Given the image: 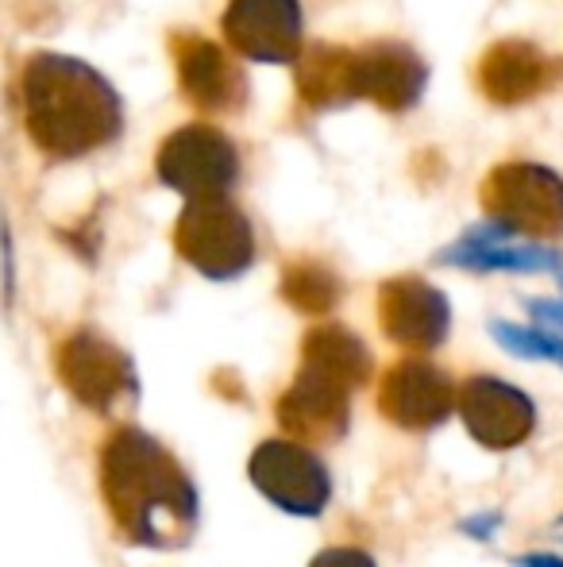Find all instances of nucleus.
<instances>
[{
  "label": "nucleus",
  "instance_id": "nucleus-1",
  "mask_svg": "<svg viewBox=\"0 0 563 567\" xmlns=\"http://www.w3.org/2000/svg\"><path fill=\"white\" fill-rule=\"evenodd\" d=\"M15 101L31 147L51 163L82 158L124 132L121 93L74 54H28L15 82Z\"/></svg>",
  "mask_w": 563,
  "mask_h": 567
},
{
  "label": "nucleus",
  "instance_id": "nucleus-2",
  "mask_svg": "<svg viewBox=\"0 0 563 567\" xmlns=\"http://www.w3.org/2000/svg\"><path fill=\"white\" fill-rule=\"evenodd\" d=\"M101 494L121 537L143 548H181L194 537L197 494L181 463L143 429H116L101 449Z\"/></svg>",
  "mask_w": 563,
  "mask_h": 567
},
{
  "label": "nucleus",
  "instance_id": "nucleus-3",
  "mask_svg": "<svg viewBox=\"0 0 563 567\" xmlns=\"http://www.w3.org/2000/svg\"><path fill=\"white\" fill-rule=\"evenodd\" d=\"M371 379V351L344 324H316L301 340V367L285 394L274 402L290 441H340L352 413V394Z\"/></svg>",
  "mask_w": 563,
  "mask_h": 567
},
{
  "label": "nucleus",
  "instance_id": "nucleus-4",
  "mask_svg": "<svg viewBox=\"0 0 563 567\" xmlns=\"http://www.w3.org/2000/svg\"><path fill=\"white\" fill-rule=\"evenodd\" d=\"M479 202L505 236H563V178L536 163H502L482 178Z\"/></svg>",
  "mask_w": 563,
  "mask_h": 567
},
{
  "label": "nucleus",
  "instance_id": "nucleus-5",
  "mask_svg": "<svg viewBox=\"0 0 563 567\" xmlns=\"http://www.w3.org/2000/svg\"><path fill=\"white\" fill-rule=\"evenodd\" d=\"M174 247L205 278L225 282L256 262V228H251L248 213L228 197L186 202L178 225H174Z\"/></svg>",
  "mask_w": 563,
  "mask_h": 567
},
{
  "label": "nucleus",
  "instance_id": "nucleus-6",
  "mask_svg": "<svg viewBox=\"0 0 563 567\" xmlns=\"http://www.w3.org/2000/svg\"><path fill=\"white\" fill-rule=\"evenodd\" d=\"M155 174L163 186L178 189L186 202L228 197L240 178V151L232 135L217 124H186L170 132L158 147Z\"/></svg>",
  "mask_w": 563,
  "mask_h": 567
},
{
  "label": "nucleus",
  "instance_id": "nucleus-7",
  "mask_svg": "<svg viewBox=\"0 0 563 567\" xmlns=\"http://www.w3.org/2000/svg\"><path fill=\"white\" fill-rule=\"evenodd\" d=\"M54 374L59 382L93 413H113L136 398V371L132 359L101 332L77 329L54 348Z\"/></svg>",
  "mask_w": 563,
  "mask_h": 567
},
{
  "label": "nucleus",
  "instance_id": "nucleus-8",
  "mask_svg": "<svg viewBox=\"0 0 563 567\" xmlns=\"http://www.w3.org/2000/svg\"><path fill=\"white\" fill-rule=\"evenodd\" d=\"M251 483L259 486L263 498L298 517H316L329 506L332 478L324 463L309 452V444L298 441H263L251 452L248 463Z\"/></svg>",
  "mask_w": 563,
  "mask_h": 567
},
{
  "label": "nucleus",
  "instance_id": "nucleus-9",
  "mask_svg": "<svg viewBox=\"0 0 563 567\" xmlns=\"http://www.w3.org/2000/svg\"><path fill=\"white\" fill-rule=\"evenodd\" d=\"M170 54H174V70H178L181 97L197 113L225 116L243 109V101H248V78H243L240 62L220 43L197 35V31H174Z\"/></svg>",
  "mask_w": 563,
  "mask_h": 567
},
{
  "label": "nucleus",
  "instance_id": "nucleus-10",
  "mask_svg": "<svg viewBox=\"0 0 563 567\" xmlns=\"http://www.w3.org/2000/svg\"><path fill=\"white\" fill-rule=\"evenodd\" d=\"M459 405V390L428 359H398L378 382V413L406 433H428L444 425Z\"/></svg>",
  "mask_w": 563,
  "mask_h": 567
},
{
  "label": "nucleus",
  "instance_id": "nucleus-11",
  "mask_svg": "<svg viewBox=\"0 0 563 567\" xmlns=\"http://www.w3.org/2000/svg\"><path fill=\"white\" fill-rule=\"evenodd\" d=\"M459 417H463L467 433L482 444V449H518L529 441L536 425L533 398L525 390L510 386V382L494 379V374H471L459 386Z\"/></svg>",
  "mask_w": 563,
  "mask_h": 567
},
{
  "label": "nucleus",
  "instance_id": "nucleus-12",
  "mask_svg": "<svg viewBox=\"0 0 563 567\" xmlns=\"http://www.w3.org/2000/svg\"><path fill=\"white\" fill-rule=\"evenodd\" d=\"M220 31L228 47L251 62H298L305 51L298 0H228Z\"/></svg>",
  "mask_w": 563,
  "mask_h": 567
},
{
  "label": "nucleus",
  "instance_id": "nucleus-13",
  "mask_svg": "<svg viewBox=\"0 0 563 567\" xmlns=\"http://www.w3.org/2000/svg\"><path fill=\"white\" fill-rule=\"evenodd\" d=\"M475 78H479L482 97L502 109H513L556 90L563 82V59H552L549 51H541L529 39H498L482 51Z\"/></svg>",
  "mask_w": 563,
  "mask_h": 567
},
{
  "label": "nucleus",
  "instance_id": "nucleus-14",
  "mask_svg": "<svg viewBox=\"0 0 563 567\" xmlns=\"http://www.w3.org/2000/svg\"><path fill=\"white\" fill-rule=\"evenodd\" d=\"M425 82L428 66L409 43L375 39V43L355 47V93H359V101H371L386 113H406L421 101Z\"/></svg>",
  "mask_w": 563,
  "mask_h": 567
},
{
  "label": "nucleus",
  "instance_id": "nucleus-15",
  "mask_svg": "<svg viewBox=\"0 0 563 567\" xmlns=\"http://www.w3.org/2000/svg\"><path fill=\"white\" fill-rule=\"evenodd\" d=\"M378 324H383L386 340L409 351H432L444 343L451 324V309L436 286L425 278H390L378 290Z\"/></svg>",
  "mask_w": 563,
  "mask_h": 567
},
{
  "label": "nucleus",
  "instance_id": "nucleus-16",
  "mask_svg": "<svg viewBox=\"0 0 563 567\" xmlns=\"http://www.w3.org/2000/svg\"><path fill=\"white\" fill-rule=\"evenodd\" d=\"M293 85L301 105L309 109H340L359 101L355 93V47L340 43H309L293 62Z\"/></svg>",
  "mask_w": 563,
  "mask_h": 567
},
{
  "label": "nucleus",
  "instance_id": "nucleus-17",
  "mask_svg": "<svg viewBox=\"0 0 563 567\" xmlns=\"http://www.w3.org/2000/svg\"><path fill=\"white\" fill-rule=\"evenodd\" d=\"M282 298L290 301L298 313L324 317L340 301V278L332 275L324 262L298 259V262H290L282 275Z\"/></svg>",
  "mask_w": 563,
  "mask_h": 567
},
{
  "label": "nucleus",
  "instance_id": "nucleus-18",
  "mask_svg": "<svg viewBox=\"0 0 563 567\" xmlns=\"http://www.w3.org/2000/svg\"><path fill=\"white\" fill-rule=\"evenodd\" d=\"M451 259L467 262V267H482V270H536V267H552V255L549 251H536V247H490V239H467V247H459Z\"/></svg>",
  "mask_w": 563,
  "mask_h": 567
},
{
  "label": "nucleus",
  "instance_id": "nucleus-19",
  "mask_svg": "<svg viewBox=\"0 0 563 567\" xmlns=\"http://www.w3.org/2000/svg\"><path fill=\"white\" fill-rule=\"evenodd\" d=\"M498 340L505 343L510 351H521V355H544V359H556L563 363V340L560 337H544V332L533 329H510V324H498Z\"/></svg>",
  "mask_w": 563,
  "mask_h": 567
},
{
  "label": "nucleus",
  "instance_id": "nucleus-20",
  "mask_svg": "<svg viewBox=\"0 0 563 567\" xmlns=\"http://www.w3.org/2000/svg\"><path fill=\"white\" fill-rule=\"evenodd\" d=\"M309 567H375V560L359 548H324V553L313 556Z\"/></svg>",
  "mask_w": 563,
  "mask_h": 567
},
{
  "label": "nucleus",
  "instance_id": "nucleus-21",
  "mask_svg": "<svg viewBox=\"0 0 563 567\" xmlns=\"http://www.w3.org/2000/svg\"><path fill=\"white\" fill-rule=\"evenodd\" d=\"M521 567H563L560 556H525Z\"/></svg>",
  "mask_w": 563,
  "mask_h": 567
}]
</instances>
